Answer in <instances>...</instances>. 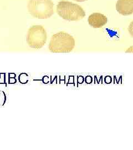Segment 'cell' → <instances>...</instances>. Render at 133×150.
Wrapping results in <instances>:
<instances>
[{
    "label": "cell",
    "mask_w": 133,
    "mask_h": 150,
    "mask_svg": "<svg viewBox=\"0 0 133 150\" xmlns=\"http://www.w3.org/2000/svg\"><path fill=\"white\" fill-rule=\"evenodd\" d=\"M57 13L63 19L77 21L85 16V12L79 5L67 1H61L57 5Z\"/></svg>",
    "instance_id": "cell-2"
},
{
    "label": "cell",
    "mask_w": 133,
    "mask_h": 150,
    "mask_svg": "<svg viewBox=\"0 0 133 150\" xmlns=\"http://www.w3.org/2000/svg\"><path fill=\"white\" fill-rule=\"evenodd\" d=\"M88 22L91 27L101 28L106 25L108 22V18L101 13H93L88 18Z\"/></svg>",
    "instance_id": "cell-5"
},
{
    "label": "cell",
    "mask_w": 133,
    "mask_h": 150,
    "mask_svg": "<svg viewBox=\"0 0 133 150\" xmlns=\"http://www.w3.org/2000/svg\"><path fill=\"white\" fill-rule=\"evenodd\" d=\"M27 8L33 17L38 19H47L54 14L52 0H29Z\"/></svg>",
    "instance_id": "cell-3"
},
{
    "label": "cell",
    "mask_w": 133,
    "mask_h": 150,
    "mask_svg": "<svg viewBox=\"0 0 133 150\" xmlns=\"http://www.w3.org/2000/svg\"><path fill=\"white\" fill-rule=\"evenodd\" d=\"M75 38L67 32H58L51 38L48 48L52 53H69L75 47Z\"/></svg>",
    "instance_id": "cell-1"
},
{
    "label": "cell",
    "mask_w": 133,
    "mask_h": 150,
    "mask_svg": "<svg viewBox=\"0 0 133 150\" xmlns=\"http://www.w3.org/2000/svg\"><path fill=\"white\" fill-rule=\"evenodd\" d=\"M47 39V32L42 26L34 25L29 28L26 41L30 47L36 50L42 48L46 43Z\"/></svg>",
    "instance_id": "cell-4"
},
{
    "label": "cell",
    "mask_w": 133,
    "mask_h": 150,
    "mask_svg": "<svg viewBox=\"0 0 133 150\" xmlns=\"http://www.w3.org/2000/svg\"><path fill=\"white\" fill-rule=\"evenodd\" d=\"M74 1H77V2H84L85 1H87V0H74Z\"/></svg>",
    "instance_id": "cell-7"
},
{
    "label": "cell",
    "mask_w": 133,
    "mask_h": 150,
    "mask_svg": "<svg viewBox=\"0 0 133 150\" xmlns=\"http://www.w3.org/2000/svg\"><path fill=\"white\" fill-rule=\"evenodd\" d=\"M117 11L123 16H129L133 13V0H118Z\"/></svg>",
    "instance_id": "cell-6"
}]
</instances>
